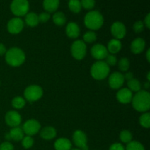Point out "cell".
Masks as SVG:
<instances>
[{"label":"cell","mask_w":150,"mask_h":150,"mask_svg":"<svg viewBox=\"0 0 150 150\" xmlns=\"http://www.w3.org/2000/svg\"><path fill=\"white\" fill-rule=\"evenodd\" d=\"M109 66L104 61H98L91 67V75L96 80H103L108 76Z\"/></svg>","instance_id":"4"},{"label":"cell","mask_w":150,"mask_h":150,"mask_svg":"<svg viewBox=\"0 0 150 150\" xmlns=\"http://www.w3.org/2000/svg\"><path fill=\"white\" fill-rule=\"evenodd\" d=\"M60 0H43L42 6L47 13H54L59 6Z\"/></svg>","instance_id":"20"},{"label":"cell","mask_w":150,"mask_h":150,"mask_svg":"<svg viewBox=\"0 0 150 150\" xmlns=\"http://www.w3.org/2000/svg\"><path fill=\"white\" fill-rule=\"evenodd\" d=\"M25 22L31 27H35L39 23L38 16L35 13H28L25 16Z\"/></svg>","instance_id":"23"},{"label":"cell","mask_w":150,"mask_h":150,"mask_svg":"<svg viewBox=\"0 0 150 150\" xmlns=\"http://www.w3.org/2000/svg\"><path fill=\"white\" fill-rule=\"evenodd\" d=\"M144 86H145V88H146V89H149V81H147V82H146V83H144Z\"/></svg>","instance_id":"44"},{"label":"cell","mask_w":150,"mask_h":150,"mask_svg":"<svg viewBox=\"0 0 150 150\" xmlns=\"http://www.w3.org/2000/svg\"><path fill=\"white\" fill-rule=\"evenodd\" d=\"M12 13L18 17L26 16L29 10V3L28 0H13L10 4Z\"/></svg>","instance_id":"5"},{"label":"cell","mask_w":150,"mask_h":150,"mask_svg":"<svg viewBox=\"0 0 150 150\" xmlns=\"http://www.w3.org/2000/svg\"><path fill=\"white\" fill-rule=\"evenodd\" d=\"M57 136V130L51 126H48L42 129L40 131V136L45 140H51L54 139Z\"/></svg>","instance_id":"21"},{"label":"cell","mask_w":150,"mask_h":150,"mask_svg":"<svg viewBox=\"0 0 150 150\" xmlns=\"http://www.w3.org/2000/svg\"><path fill=\"white\" fill-rule=\"evenodd\" d=\"M72 56L77 60H81L86 54V45L83 40H76L72 44Z\"/></svg>","instance_id":"7"},{"label":"cell","mask_w":150,"mask_h":150,"mask_svg":"<svg viewBox=\"0 0 150 150\" xmlns=\"http://www.w3.org/2000/svg\"><path fill=\"white\" fill-rule=\"evenodd\" d=\"M144 24L146 26L147 29H149L150 28V14L149 13H148V14L146 15V18H145L144 19Z\"/></svg>","instance_id":"40"},{"label":"cell","mask_w":150,"mask_h":150,"mask_svg":"<svg viewBox=\"0 0 150 150\" xmlns=\"http://www.w3.org/2000/svg\"><path fill=\"white\" fill-rule=\"evenodd\" d=\"M147 80H148V81H150V73L149 72H148V73H147Z\"/></svg>","instance_id":"45"},{"label":"cell","mask_w":150,"mask_h":150,"mask_svg":"<svg viewBox=\"0 0 150 150\" xmlns=\"http://www.w3.org/2000/svg\"><path fill=\"white\" fill-rule=\"evenodd\" d=\"M122 48V42L120 40H117L114 38L111 39L108 43V52H110L112 54H115L118 53Z\"/></svg>","instance_id":"22"},{"label":"cell","mask_w":150,"mask_h":150,"mask_svg":"<svg viewBox=\"0 0 150 150\" xmlns=\"http://www.w3.org/2000/svg\"><path fill=\"white\" fill-rule=\"evenodd\" d=\"M25 99L29 102H35L42 98L43 95L42 89L38 85H31L26 88L23 93Z\"/></svg>","instance_id":"6"},{"label":"cell","mask_w":150,"mask_h":150,"mask_svg":"<svg viewBox=\"0 0 150 150\" xmlns=\"http://www.w3.org/2000/svg\"><path fill=\"white\" fill-rule=\"evenodd\" d=\"M118 65L120 70H122V71H127L129 69V67H130V61H129L128 59L123 57V58H122L119 61Z\"/></svg>","instance_id":"32"},{"label":"cell","mask_w":150,"mask_h":150,"mask_svg":"<svg viewBox=\"0 0 150 150\" xmlns=\"http://www.w3.org/2000/svg\"><path fill=\"white\" fill-rule=\"evenodd\" d=\"M124 81V75L122 74L121 73H119V72H115V73H112L110 76L109 79H108L109 86L114 89H120L123 85Z\"/></svg>","instance_id":"14"},{"label":"cell","mask_w":150,"mask_h":150,"mask_svg":"<svg viewBox=\"0 0 150 150\" xmlns=\"http://www.w3.org/2000/svg\"><path fill=\"white\" fill-rule=\"evenodd\" d=\"M111 32L115 39H122L126 35L125 26L120 21H116L111 25Z\"/></svg>","instance_id":"13"},{"label":"cell","mask_w":150,"mask_h":150,"mask_svg":"<svg viewBox=\"0 0 150 150\" xmlns=\"http://www.w3.org/2000/svg\"><path fill=\"white\" fill-rule=\"evenodd\" d=\"M132 103L136 111L145 112L150 108V94L147 91H139L132 98Z\"/></svg>","instance_id":"1"},{"label":"cell","mask_w":150,"mask_h":150,"mask_svg":"<svg viewBox=\"0 0 150 150\" xmlns=\"http://www.w3.org/2000/svg\"><path fill=\"white\" fill-rule=\"evenodd\" d=\"M106 64H108V66H114L117 64V57L114 55L111 54V55H108L106 57Z\"/></svg>","instance_id":"36"},{"label":"cell","mask_w":150,"mask_h":150,"mask_svg":"<svg viewBox=\"0 0 150 150\" xmlns=\"http://www.w3.org/2000/svg\"><path fill=\"white\" fill-rule=\"evenodd\" d=\"M127 86L128 89H130L131 92H139L141 90L142 88V84H141L140 81L138 79H132L131 80L127 81Z\"/></svg>","instance_id":"26"},{"label":"cell","mask_w":150,"mask_h":150,"mask_svg":"<svg viewBox=\"0 0 150 150\" xmlns=\"http://www.w3.org/2000/svg\"><path fill=\"white\" fill-rule=\"evenodd\" d=\"M22 146L25 148V149H29L33 146L34 140L32 138V136H26L23 138L22 139Z\"/></svg>","instance_id":"34"},{"label":"cell","mask_w":150,"mask_h":150,"mask_svg":"<svg viewBox=\"0 0 150 150\" xmlns=\"http://www.w3.org/2000/svg\"><path fill=\"white\" fill-rule=\"evenodd\" d=\"M97 39V35L92 31H89L86 32V33L83 35V42H88V43H92V42H95Z\"/></svg>","instance_id":"31"},{"label":"cell","mask_w":150,"mask_h":150,"mask_svg":"<svg viewBox=\"0 0 150 150\" xmlns=\"http://www.w3.org/2000/svg\"><path fill=\"white\" fill-rule=\"evenodd\" d=\"M124 78L125 79H127V81H130L132 79H133V74L132 73H130V72H128V73H127L125 75Z\"/></svg>","instance_id":"42"},{"label":"cell","mask_w":150,"mask_h":150,"mask_svg":"<svg viewBox=\"0 0 150 150\" xmlns=\"http://www.w3.org/2000/svg\"><path fill=\"white\" fill-rule=\"evenodd\" d=\"M66 35L70 38H76L80 35L79 25L75 22H70L66 26Z\"/></svg>","instance_id":"18"},{"label":"cell","mask_w":150,"mask_h":150,"mask_svg":"<svg viewBox=\"0 0 150 150\" xmlns=\"http://www.w3.org/2000/svg\"><path fill=\"white\" fill-rule=\"evenodd\" d=\"M146 46V42L144 40L141 38H137L131 42L130 49L131 51L135 54H139L143 52Z\"/></svg>","instance_id":"17"},{"label":"cell","mask_w":150,"mask_h":150,"mask_svg":"<svg viewBox=\"0 0 150 150\" xmlns=\"http://www.w3.org/2000/svg\"><path fill=\"white\" fill-rule=\"evenodd\" d=\"M40 124L36 120H29L23 124L22 130L26 136H32L37 134L40 130Z\"/></svg>","instance_id":"9"},{"label":"cell","mask_w":150,"mask_h":150,"mask_svg":"<svg viewBox=\"0 0 150 150\" xmlns=\"http://www.w3.org/2000/svg\"><path fill=\"white\" fill-rule=\"evenodd\" d=\"M53 21L57 26H63L66 23L65 15L62 12H57L53 16Z\"/></svg>","instance_id":"24"},{"label":"cell","mask_w":150,"mask_h":150,"mask_svg":"<svg viewBox=\"0 0 150 150\" xmlns=\"http://www.w3.org/2000/svg\"><path fill=\"white\" fill-rule=\"evenodd\" d=\"M0 150H14V147L10 142H4L0 144Z\"/></svg>","instance_id":"38"},{"label":"cell","mask_w":150,"mask_h":150,"mask_svg":"<svg viewBox=\"0 0 150 150\" xmlns=\"http://www.w3.org/2000/svg\"><path fill=\"white\" fill-rule=\"evenodd\" d=\"M24 52L18 48H11L5 53L6 62L12 67H18L25 61Z\"/></svg>","instance_id":"2"},{"label":"cell","mask_w":150,"mask_h":150,"mask_svg":"<svg viewBox=\"0 0 150 150\" xmlns=\"http://www.w3.org/2000/svg\"><path fill=\"white\" fill-rule=\"evenodd\" d=\"M91 54L95 59L102 61L108 55V51L102 44H96L91 48Z\"/></svg>","instance_id":"11"},{"label":"cell","mask_w":150,"mask_h":150,"mask_svg":"<svg viewBox=\"0 0 150 150\" xmlns=\"http://www.w3.org/2000/svg\"><path fill=\"white\" fill-rule=\"evenodd\" d=\"M5 122L7 125L10 127H18V125L21 122V117L17 111H10L6 114Z\"/></svg>","instance_id":"12"},{"label":"cell","mask_w":150,"mask_h":150,"mask_svg":"<svg viewBox=\"0 0 150 150\" xmlns=\"http://www.w3.org/2000/svg\"><path fill=\"white\" fill-rule=\"evenodd\" d=\"M50 14L47 12H43L41 13L38 16V18H39V22L41 23H46L48 20L50 19Z\"/></svg>","instance_id":"37"},{"label":"cell","mask_w":150,"mask_h":150,"mask_svg":"<svg viewBox=\"0 0 150 150\" xmlns=\"http://www.w3.org/2000/svg\"><path fill=\"white\" fill-rule=\"evenodd\" d=\"M54 148L56 150H70L72 148V143L67 139L60 138L54 143Z\"/></svg>","instance_id":"19"},{"label":"cell","mask_w":150,"mask_h":150,"mask_svg":"<svg viewBox=\"0 0 150 150\" xmlns=\"http://www.w3.org/2000/svg\"><path fill=\"white\" fill-rule=\"evenodd\" d=\"M81 7L88 10H92L95 6V0H81Z\"/></svg>","instance_id":"33"},{"label":"cell","mask_w":150,"mask_h":150,"mask_svg":"<svg viewBox=\"0 0 150 150\" xmlns=\"http://www.w3.org/2000/svg\"><path fill=\"white\" fill-rule=\"evenodd\" d=\"M23 136H24V133H23V130L21 127H13L9 133H6L5 139L7 141L13 140L16 142H19L23 139V138L24 137Z\"/></svg>","instance_id":"15"},{"label":"cell","mask_w":150,"mask_h":150,"mask_svg":"<svg viewBox=\"0 0 150 150\" xmlns=\"http://www.w3.org/2000/svg\"><path fill=\"white\" fill-rule=\"evenodd\" d=\"M72 150H80L79 149H72Z\"/></svg>","instance_id":"46"},{"label":"cell","mask_w":150,"mask_h":150,"mask_svg":"<svg viewBox=\"0 0 150 150\" xmlns=\"http://www.w3.org/2000/svg\"><path fill=\"white\" fill-rule=\"evenodd\" d=\"M149 54H150V49H148L147 51H146V59H147V61L150 62V56H149Z\"/></svg>","instance_id":"43"},{"label":"cell","mask_w":150,"mask_h":150,"mask_svg":"<svg viewBox=\"0 0 150 150\" xmlns=\"http://www.w3.org/2000/svg\"><path fill=\"white\" fill-rule=\"evenodd\" d=\"M23 26H24V23L23 20L20 18H13L10 19L7 23V31L10 33L16 35L18 34L23 30Z\"/></svg>","instance_id":"10"},{"label":"cell","mask_w":150,"mask_h":150,"mask_svg":"<svg viewBox=\"0 0 150 150\" xmlns=\"http://www.w3.org/2000/svg\"><path fill=\"white\" fill-rule=\"evenodd\" d=\"M68 7L72 13H80L82 8L80 0H69Z\"/></svg>","instance_id":"25"},{"label":"cell","mask_w":150,"mask_h":150,"mask_svg":"<svg viewBox=\"0 0 150 150\" xmlns=\"http://www.w3.org/2000/svg\"><path fill=\"white\" fill-rule=\"evenodd\" d=\"M139 122L142 127L145 128H149L150 127V114L149 113H145L143 115L141 116L139 119Z\"/></svg>","instance_id":"29"},{"label":"cell","mask_w":150,"mask_h":150,"mask_svg":"<svg viewBox=\"0 0 150 150\" xmlns=\"http://www.w3.org/2000/svg\"><path fill=\"white\" fill-rule=\"evenodd\" d=\"M6 51H7V50H6V47L4 46V44L0 43V56L5 54Z\"/></svg>","instance_id":"41"},{"label":"cell","mask_w":150,"mask_h":150,"mask_svg":"<svg viewBox=\"0 0 150 150\" xmlns=\"http://www.w3.org/2000/svg\"><path fill=\"white\" fill-rule=\"evenodd\" d=\"M104 22L103 16L99 11L92 10L86 14L84 17V24L91 30L100 29Z\"/></svg>","instance_id":"3"},{"label":"cell","mask_w":150,"mask_h":150,"mask_svg":"<svg viewBox=\"0 0 150 150\" xmlns=\"http://www.w3.org/2000/svg\"><path fill=\"white\" fill-rule=\"evenodd\" d=\"M120 139L123 143L128 144L132 141L133 136H132V133H130L129 130H122V131L120 133Z\"/></svg>","instance_id":"28"},{"label":"cell","mask_w":150,"mask_h":150,"mask_svg":"<svg viewBox=\"0 0 150 150\" xmlns=\"http://www.w3.org/2000/svg\"><path fill=\"white\" fill-rule=\"evenodd\" d=\"M144 22H142V21H138L133 24V29L137 33L142 32L144 30Z\"/></svg>","instance_id":"35"},{"label":"cell","mask_w":150,"mask_h":150,"mask_svg":"<svg viewBox=\"0 0 150 150\" xmlns=\"http://www.w3.org/2000/svg\"><path fill=\"white\" fill-rule=\"evenodd\" d=\"M117 98L118 101L121 103L127 104L132 101L133 93L131 91L127 88L121 89L117 94Z\"/></svg>","instance_id":"16"},{"label":"cell","mask_w":150,"mask_h":150,"mask_svg":"<svg viewBox=\"0 0 150 150\" xmlns=\"http://www.w3.org/2000/svg\"><path fill=\"white\" fill-rule=\"evenodd\" d=\"M73 140L74 144L80 150H89L87 146V137L84 132L82 130H76L73 136Z\"/></svg>","instance_id":"8"},{"label":"cell","mask_w":150,"mask_h":150,"mask_svg":"<svg viewBox=\"0 0 150 150\" xmlns=\"http://www.w3.org/2000/svg\"><path fill=\"white\" fill-rule=\"evenodd\" d=\"M109 150H125V149L123 145L121 144L115 143L113 144L110 146Z\"/></svg>","instance_id":"39"},{"label":"cell","mask_w":150,"mask_h":150,"mask_svg":"<svg viewBox=\"0 0 150 150\" xmlns=\"http://www.w3.org/2000/svg\"><path fill=\"white\" fill-rule=\"evenodd\" d=\"M126 150H145V149L140 142L131 141L130 143L127 144Z\"/></svg>","instance_id":"30"},{"label":"cell","mask_w":150,"mask_h":150,"mask_svg":"<svg viewBox=\"0 0 150 150\" xmlns=\"http://www.w3.org/2000/svg\"><path fill=\"white\" fill-rule=\"evenodd\" d=\"M25 105H26V100L21 97H16L12 100V105L13 108H16V109H21V108H23Z\"/></svg>","instance_id":"27"}]
</instances>
